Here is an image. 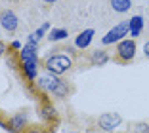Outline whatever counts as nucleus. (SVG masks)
I'll return each instance as SVG.
<instances>
[{
    "label": "nucleus",
    "mask_w": 149,
    "mask_h": 133,
    "mask_svg": "<svg viewBox=\"0 0 149 133\" xmlns=\"http://www.w3.org/2000/svg\"><path fill=\"white\" fill-rule=\"evenodd\" d=\"M73 67V61H71L69 55H61V53H56V55H50L46 57V61H44V69L48 70L50 74H56V76H59V74H65L67 70Z\"/></svg>",
    "instance_id": "obj_1"
},
{
    "label": "nucleus",
    "mask_w": 149,
    "mask_h": 133,
    "mask_svg": "<svg viewBox=\"0 0 149 133\" xmlns=\"http://www.w3.org/2000/svg\"><path fill=\"white\" fill-rule=\"evenodd\" d=\"M38 84H40V88L48 90L50 93H54L56 97H65V95L69 93V86H67L63 80H59L56 74H48V76L38 78Z\"/></svg>",
    "instance_id": "obj_2"
},
{
    "label": "nucleus",
    "mask_w": 149,
    "mask_h": 133,
    "mask_svg": "<svg viewBox=\"0 0 149 133\" xmlns=\"http://www.w3.org/2000/svg\"><path fill=\"white\" fill-rule=\"evenodd\" d=\"M117 61L118 63H130L132 59H134V55H136V42L134 40H120V42L117 44Z\"/></svg>",
    "instance_id": "obj_3"
},
{
    "label": "nucleus",
    "mask_w": 149,
    "mask_h": 133,
    "mask_svg": "<svg viewBox=\"0 0 149 133\" xmlns=\"http://www.w3.org/2000/svg\"><path fill=\"white\" fill-rule=\"evenodd\" d=\"M128 30H130V21L118 23L117 27H113V29H111L103 38H101V44H103V46H109V44L120 42V40H124V36L128 34Z\"/></svg>",
    "instance_id": "obj_4"
},
{
    "label": "nucleus",
    "mask_w": 149,
    "mask_h": 133,
    "mask_svg": "<svg viewBox=\"0 0 149 133\" xmlns=\"http://www.w3.org/2000/svg\"><path fill=\"white\" fill-rule=\"evenodd\" d=\"M120 116L117 114V112H105V114L100 116V120H97V124H100L101 129H105V131H113L115 127H118L120 125Z\"/></svg>",
    "instance_id": "obj_5"
},
{
    "label": "nucleus",
    "mask_w": 149,
    "mask_h": 133,
    "mask_svg": "<svg viewBox=\"0 0 149 133\" xmlns=\"http://www.w3.org/2000/svg\"><path fill=\"white\" fill-rule=\"evenodd\" d=\"M0 25H2V29H4V30L13 32V30L17 29V25H19L17 15H15L12 10H4V12L0 13Z\"/></svg>",
    "instance_id": "obj_6"
},
{
    "label": "nucleus",
    "mask_w": 149,
    "mask_h": 133,
    "mask_svg": "<svg viewBox=\"0 0 149 133\" xmlns=\"http://www.w3.org/2000/svg\"><path fill=\"white\" fill-rule=\"evenodd\" d=\"M92 36H94V29H86V30H82L79 36H77V40H74V46L77 48H88L90 46V42H92Z\"/></svg>",
    "instance_id": "obj_7"
},
{
    "label": "nucleus",
    "mask_w": 149,
    "mask_h": 133,
    "mask_svg": "<svg viewBox=\"0 0 149 133\" xmlns=\"http://www.w3.org/2000/svg\"><path fill=\"white\" fill-rule=\"evenodd\" d=\"M23 70H25L29 80H35L38 76V59H31V61H23Z\"/></svg>",
    "instance_id": "obj_8"
},
{
    "label": "nucleus",
    "mask_w": 149,
    "mask_h": 133,
    "mask_svg": "<svg viewBox=\"0 0 149 133\" xmlns=\"http://www.w3.org/2000/svg\"><path fill=\"white\" fill-rule=\"evenodd\" d=\"M90 61H92L94 67H103V65L109 61V55H107L105 50H96V52H92V57H90Z\"/></svg>",
    "instance_id": "obj_9"
},
{
    "label": "nucleus",
    "mask_w": 149,
    "mask_h": 133,
    "mask_svg": "<svg viewBox=\"0 0 149 133\" xmlns=\"http://www.w3.org/2000/svg\"><path fill=\"white\" fill-rule=\"evenodd\" d=\"M25 124H27V114L19 112V114H15L12 120H10V129H12V131H19L21 127H25Z\"/></svg>",
    "instance_id": "obj_10"
},
{
    "label": "nucleus",
    "mask_w": 149,
    "mask_h": 133,
    "mask_svg": "<svg viewBox=\"0 0 149 133\" xmlns=\"http://www.w3.org/2000/svg\"><path fill=\"white\" fill-rule=\"evenodd\" d=\"M109 4L117 13H124L132 8V0H109Z\"/></svg>",
    "instance_id": "obj_11"
},
{
    "label": "nucleus",
    "mask_w": 149,
    "mask_h": 133,
    "mask_svg": "<svg viewBox=\"0 0 149 133\" xmlns=\"http://www.w3.org/2000/svg\"><path fill=\"white\" fill-rule=\"evenodd\" d=\"M141 29H143V19H141V15L132 17V19H130V34L136 38V36L141 32Z\"/></svg>",
    "instance_id": "obj_12"
},
{
    "label": "nucleus",
    "mask_w": 149,
    "mask_h": 133,
    "mask_svg": "<svg viewBox=\"0 0 149 133\" xmlns=\"http://www.w3.org/2000/svg\"><path fill=\"white\" fill-rule=\"evenodd\" d=\"M67 36H69V32H67L65 29H52L50 34H48V40L50 42H59V40L67 38Z\"/></svg>",
    "instance_id": "obj_13"
},
{
    "label": "nucleus",
    "mask_w": 149,
    "mask_h": 133,
    "mask_svg": "<svg viewBox=\"0 0 149 133\" xmlns=\"http://www.w3.org/2000/svg\"><path fill=\"white\" fill-rule=\"evenodd\" d=\"M132 131H134V133H149V125H147V124H141V122H138V124L132 125Z\"/></svg>",
    "instance_id": "obj_14"
},
{
    "label": "nucleus",
    "mask_w": 149,
    "mask_h": 133,
    "mask_svg": "<svg viewBox=\"0 0 149 133\" xmlns=\"http://www.w3.org/2000/svg\"><path fill=\"white\" fill-rule=\"evenodd\" d=\"M54 114H56V110H54V107H50V105H46V107L42 108V116L44 118H54Z\"/></svg>",
    "instance_id": "obj_15"
},
{
    "label": "nucleus",
    "mask_w": 149,
    "mask_h": 133,
    "mask_svg": "<svg viewBox=\"0 0 149 133\" xmlns=\"http://www.w3.org/2000/svg\"><path fill=\"white\" fill-rule=\"evenodd\" d=\"M143 53L149 57V42H145V46H143Z\"/></svg>",
    "instance_id": "obj_16"
},
{
    "label": "nucleus",
    "mask_w": 149,
    "mask_h": 133,
    "mask_svg": "<svg viewBox=\"0 0 149 133\" xmlns=\"http://www.w3.org/2000/svg\"><path fill=\"white\" fill-rule=\"evenodd\" d=\"M4 50H6V48H4V44H2V42H0V57H2V55H4Z\"/></svg>",
    "instance_id": "obj_17"
},
{
    "label": "nucleus",
    "mask_w": 149,
    "mask_h": 133,
    "mask_svg": "<svg viewBox=\"0 0 149 133\" xmlns=\"http://www.w3.org/2000/svg\"><path fill=\"white\" fill-rule=\"evenodd\" d=\"M42 2H46V4H54L56 0H42Z\"/></svg>",
    "instance_id": "obj_18"
},
{
    "label": "nucleus",
    "mask_w": 149,
    "mask_h": 133,
    "mask_svg": "<svg viewBox=\"0 0 149 133\" xmlns=\"http://www.w3.org/2000/svg\"><path fill=\"white\" fill-rule=\"evenodd\" d=\"M33 133H44V131H38V129H36V131H33Z\"/></svg>",
    "instance_id": "obj_19"
}]
</instances>
